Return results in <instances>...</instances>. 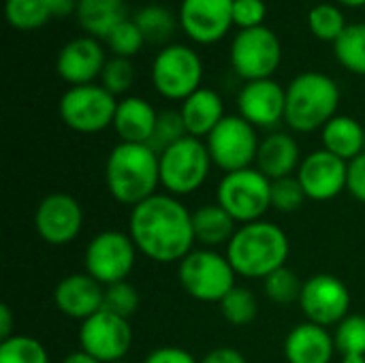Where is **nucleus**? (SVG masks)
I'll return each instance as SVG.
<instances>
[{
	"mask_svg": "<svg viewBox=\"0 0 365 363\" xmlns=\"http://www.w3.org/2000/svg\"><path fill=\"white\" fill-rule=\"evenodd\" d=\"M75 15L88 36L107 39L113 28L128 19V6L124 0H79Z\"/></svg>",
	"mask_w": 365,
	"mask_h": 363,
	"instance_id": "26",
	"label": "nucleus"
},
{
	"mask_svg": "<svg viewBox=\"0 0 365 363\" xmlns=\"http://www.w3.org/2000/svg\"><path fill=\"white\" fill-rule=\"evenodd\" d=\"M115 109L118 98L101 83L73 86L62 94L58 105L62 122L71 131L83 135H94L113 126Z\"/></svg>",
	"mask_w": 365,
	"mask_h": 363,
	"instance_id": "8",
	"label": "nucleus"
},
{
	"mask_svg": "<svg viewBox=\"0 0 365 363\" xmlns=\"http://www.w3.org/2000/svg\"><path fill=\"white\" fill-rule=\"evenodd\" d=\"M340 105L338 83L319 71L297 75L287 86L284 122L297 133H312L336 118Z\"/></svg>",
	"mask_w": 365,
	"mask_h": 363,
	"instance_id": "4",
	"label": "nucleus"
},
{
	"mask_svg": "<svg viewBox=\"0 0 365 363\" xmlns=\"http://www.w3.org/2000/svg\"><path fill=\"white\" fill-rule=\"evenodd\" d=\"M299 308L308 323L338 327L351 310L349 287L331 274H314L304 282Z\"/></svg>",
	"mask_w": 365,
	"mask_h": 363,
	"instance_id": "14",
	"label": "nucleus"
},
{
	"mask_svg": "<svg viewBox=\"0 0 365 363\" xmlns=\"http://www.w3.org/2000/svg\"><path fill=\"white\" fill-rule=\"evenodd\" d=\"M137 246L128 233L122 231H103L96 233L83 255L86 274L98 280L103 287L124 282L137 261Z\"/></svg>",
	"mask_w": 365,
	"mask_h": 363,
	"instance_id": "12",
	"label": "nucleus"
},
{
	"mask_svg": "<svg viewBox=\"0 0 365 363\" xmlns=\"http://www.w3.org/2000/svg\"><path fill=\"white\" fill-rule=\"evenodd\" d=\"M265 13L267 6L263 0H233V24L240 26V30L265 26Z\"/></svg>",
	"mask_w": 365,
	"mask_h": 363,
	"instance_id": "41",
	"label": "nucleus"
},
{
	"mask_svg": "<svg viewBox=\"0 0 365 363\" xmlns=\"http://www.w3.org/2000/svg\"><path fill=\"white\" fill-rule=\"evenodd\" d=\"M103 310H109L122 319H130L139 310V291L128 280L105 287Z\"/></svg>",
	"mask_w": 365,
	"mask_h": 363,
	"instance_id": "39",
	"label": "nucleus"
},
{
	"mask_svg": "<svg viewBox=\"0 0 365 363\" xmlns=\"http://www.w3.org/2000/svg\"><path fill=\"white\" fill-rule=\"evenodd\" d=\"M306 190L297 175L280 178L272 182V208L282 214H293L306 203Z\"/></svg>",
	"mask_w": 365,
	"mask_h": 363,
	"instance_id": "36",
	"label": "nucleus"
},
{
	"mask_svg": "<svg viewBox=\"0 0 365 363\" xmlns=\"http://www.w3.org/2000/svg\"><path fill=\"white\" fill-rule=\"evenodd\" d=\"M342 363H365V355H342Z\"/></svg>",
	"mask_w": 365,
	"mask_h": 363,
	"instance_id": "48",
	"label": "nucleus"
},
{
	"mask_svg": "<svg viewBox=\"0 0 365 363\" xmlns=\"http://www.w3.org/2000/svg\"><path fill=\"white\" fill-rule=\"evenodd\" d=\"M143 363H199L188 351L178 349V347H160L152 351Z\"/></svg>",
	"mask_w": 365,
	"mask_h": 363,
	"instance_id": "43",
	"label": "nucleus"
},
{
	"mask_svg": "<svg viewBox=\"0 0 365 363\" xmlns=\"http://www.w3.org/2000/svg\"><path fill=\"white\" fill-rule=\"evenodd\" d=\"M13 312H11V308L6 306V304H2L0 306V338L2 340H9L11 336H15L13 334Z\"/></svg>",
	"mask_w": 365,
	"mask_h": 363,
	"instance_id": "45",
	"label": "nucleus"
},
{
	"mask_svg": "<svg viewBox=\"0 0 365 363\" xmlns=\"http://www.w3.org/2000/svg\"><path fill=\"white\" fill-rule=\"evenodd\" d=\"M302 289H304V282L287 265L263 280V291H265L267 300L274 302V304H280V306H287V304H293V302L299 304Z\"/></svg>",
	"mask_w": 365,
	"mask_h": 363,
	"instance_id": "34",
	"label": "nucleus"
},
{
	"mask_svg": "<svg viewBox=\"0 0 365 363\" xmlns=\"http://www.w3.org/2000/svg\"><path fill=\"white\" fill-rule=\"evenodd\" d=\"M336 351V340L327 327L308 321L293 327L284 340V357L289 363H331Z\"/></svg>",
	"mask_w": 365,
	"mask_h": 363,
	"instance_id": "21",
	"label": "nucleus"
},
{
	"mask_svg": "<svg viewBox=\"0 0 365 363\" xmlns=\"http://www.w3.org/2000/svg\"><path fill=\"white\" fill-rule=\"evenodd\" d=\"M178 21L195 43H216L233 26V0H182Z\"/></svg>",
	"mask_w": 365,
	"mask_h": 363,
	"instance_id": "17",
	"label": "nucleus"
},
{
	"mask_svg": "<svg viewBox=\"0 0 365 363\" xmlns=\"http://www.w3.org/2000/svg\"><path fill=\"white\" fill-rule=\"evenodd\" d=\"M334 56L346 71L365 75V21L346 26L334 43Z\"/></svg>",
	"mask_w": 365,
	"mask_h": 363,
	"instance_id": "28",
	"label": "nucleus"
},
{
	"mask_svg": "<svg viewBox=\"0 0 365 363\" xmlns=\"http://www.w3.org/2000/svg\"><path fill=\"white\" fill-rule=\"evenodd\" d=\"M199 363H248L246 357L237 351V349H231V347H218L214 351H210L203 359Z\"/></svg>",
	"mask_w": 365,
	"mask_h": 363,
	"instance_id": "44",
	"label": "nucleus"
},
{
	"mask_svg": "<svg viewBox=\"0 0 365 363\" xmlns=\"http://www.w3.org/2000/svg\"><path fill=\"white\" fill-rule=\"evenodd\" d=\"M60 363H101L98 359H94V357H90L88 353H83V351H75V353H71V355H66L64 359Z\"/></svg>",
	"mask_w": 365,
	"mask_h": 363,
	"instance_id": "47",
	"label": "nucleus"
},
{
	"mask_svg": "<svg viewBox=\"0 0 365 363\" xmlns=\"http://www.w3.org/2000/svg\"><path fill=\"white\" fill-rule=\"evenodd\" d=\"M295 175L302 182L308 199H312V201H331L342 190H346L349 163L321 148V150L310 152L302 160Z\"/></svg>",
	"mask_w": 365,
	"mask_h": 363,
	"instance_id": "16",
	"label": "nucleus"
},
{
	"mask_svg": "<svg viewBox=\"0 0 365 363\" xmlns=\"http://www.w3.org/2000/svg\"><path fill=\"white\" fill-rule=\"evenodd\" d=\"M291 244L287 233L267 220L240 225L227 246V259L242 278L265 280L287 265Z\"/></svg>",
	"mask_w": 365,
	"mask_h": 363,
	"instance_id": "3",
	"label": "nucleus"
},
{
	"mask_svg": "<svg viewBox=\"0 0 365 363\" xmlns=\"http://www.w3.org/2000/svg\"><path fill=\"white\" fill-rule=\"evenodd\" d=\"M218 306H220V315L225 317V321L233 327H246L259 315L257 297L246 287H235Z\"/></svg>",
	"mask_w": 365,
	"mask_h": 363,
	"instance_id": "32",
	"label": "nucleus"
},
{
	"mask_svg": "<svg viewBox=\"0 0 365 363\" xmlns=\"http://www.w3.org/2000/svg\"><path fill=\"white\" fill-rule=\"evenodd\" d=\"M235 218L218 203L201 205L197 212H192V233L195 242L203 248L216 250L218 246H229L237 231Z\"/></svg>",
	"mask_w": 365,
	"mask_h": 363,
	"instance_id": "25",
	"label": "nucleus"
},
{
	"mask_svg": "<svg viewBox=\"0 0 365 363\" xmlns=\"http://www.w3.org/2000/svg\"><path fill=\"white\" fill-rule=\"evenodd\" d=\"M216 203L240 225L263 220L265 212L272 208V180L257 167L225 173L216 188Z\"/></svg>",
	"mask_w": 365,
	"mask_h": 363,
	"instance_id": "7",
	"label": "nucleus"
},
{
	"mask_svg": "<svg viewBox=\"0 0 365 363\" xmlns=\"http://www.w3.org/2000/svg\"><path fill=\"white\" fill-rule=\"evenodd\" d=\"M259 143L257 128L240 113L225 116V120L205 139L212 163L225 173L250 169L257 163Z\"/></svg>",
	"mask_w": 365,
	"mask_h": 363,
	"instance_id": "11",
	"label": "nucleus"
},
{
	"mask_svg": "<svg viewBox=\"0 0 365 363\" xmlns=\"http://www.w3.org/2000/svg\"><path fill=\"white\" fill-rule=\"evenodd\" d=\"M344 6H365V0H338Z\"/></svg>",
	"mask_w": 365,
	"mask_h": 363,
	"instance_id": "49",
	"label": "nucleus"
},
{
	"mask_svg": "<svg viewBox=\"0 0 365 363\" xmlns=\"http://www.w3.org/2000/svg\"><path fill=\"white\" fill-rule=\"evenodd\" d=\"M231 66L246 81L272 79L282 62V45L267 26L240 30L231 43Z\"/></svg>",
	"mask_w": 365,
	"mask_h": 363,
	"instance_id": "10",
	"label": "nucleus"
},
{
	"mask_svg": "<svg viewBox=\"0 0 365 363\" xmlns=\"http://www.w3.org/2000/svg\"><path fill=\"white\" fill-rule=\"evenodd\" d=\"M4 15L6 21L21 32L38 30L53 17L49 0H4Z\"/></svg>",
	"mask_w": 365,
	"mask_h": 363,
	"instance_id": "30",
	"label": "nucleus"
},
{
	"mask_svg": "<svg viewBox=\"0 0 365 363\" xmlns=\"http://www.w3.org/2000/svg\"><path fill=\"white\" fill-rule=\"evenodd\" d=\"M346 190L357 199L365 203V152L359 154L355 160L349 163V182Z\"/></svg>",
	"mask_w": 365,
	"mask_h": 363,
	"instance_id": "42",
	"label": "nucleus"
},
{
	"mask_svg": "<svg viewBox=\"0 0 365 363\" xmlns=\"http://www.w3.org/2000/svg\"><path fill=\"white\" fill-rule=\"evenodd\" d=\"M158 113L141 96H126L118 101L113 131L124 143H150L156 128Z\"/></svg>",
	"mask_w": 365,
	"mask_h": 363,
	"instance_id": "23",
	"label": "nucleus"
},
{
	"mask_svg": "<svg viewBox=\"0 0 365 363\" xmlns=\"http://www.w3.org/2000/svg\"><path fill=\"white\" fill-rule=\"evenodd\" d=\"M240 116L255 128H272L284 120L287 109V88L274 79L246 81L237 96Z\"/></svg>",
	"mask_w": 365,
	"mask_h": 363,
	"instance_id": "18",
	"label": "nucleus"
},
{
	"mask_svg": "<svg viewBox=\"0 0 365 363\" xmlns=\"http://www.w3.org/2000/svg\"><path fill=\"white\" fill-rule=\"evenodd\" d=\"M346 26L349 24H346V17H344L342 9L336 6V4L321 2V4H314L308 11V28L321 41L336 43L338 36L346 30Z\"/></svg>",
	"mask_w": 365,
	"mask_h": 363,
	"instance_id": "31",
	"label": "nucleus"
},
{
	"mask_svg": "<svg viewBox=\"0 0 365 363\" xmlns=\"http://www.w3.org/2000/svg\"><path fill=\"white\" fill-rule=\"evenodd\" d=\"M109 49L113 51V56H120V58H133L145 43L141 30L137 28L135 19H124L118 28L111 30V34L105 39Z\"/></svg>",
	"mask_w": 365,
	"mask_h": 363,
	"instance_id": "40",
	"label": "nucleus"
},
{
	"mask_svg": "<svg viewBox=\"0 0 365 363\" xmlns=\"http://www.w3.org/2000/svg\"><path fill=\"white\" fill-rule=\"evenodd\" d=\"M105 184L122 205H139L156 195L160 186V158L148 143L120 141L107 156Z\"/></svg>",
	"mask_w": 365,
	"mask_h": 363,
	"instance_id": "2",
	"label": "nucleus"
},
{
	"mask_svg": "<svg viewBox=\"0 0 365 363\" xmlns=\"http://www.w3.org/2000/svg\"><path fill=\"white\" fill-rule=\"evenodd\" d=\"M83 227V210L79 201L66 193L47 195L34 212V229L49 246L71 244Z\"/></svg>",
	"mask_w": 365,
	"mask_h": 363,
	"instance_id": "15",
	"label": "nucleus"
},
{
	"mask_svg": "<svg viewBox=\"0 0 365 363\" xmlns=\"http://www.w3.org/2000/svg\"><path fill=\"white\" fill-rule=\"evenodd\" d=\"M53 302L64 317L83 323L103 310L105 287L90 274H71L58 282Z\"/></svg>",
	"mask_w": 365,
	"mask_h": 363,
	"instance_id": "20",
	"label": "nucleus"
},
{
	"mask_svg": "<svg viewBox=\"0 0 365 363\" xmlns=\"http://www.w3.org/2000/svg\"><path fill=\"white\" fill-rule=\"evenodd\" d=\"M188 137V131H186V124L182 120V113L180 111H171V109H165L158 113V120H156V128H154V135L150 139V148L160 154L165 152L167 148H171L173 143H178L180 139Z\"/></svg>",
	"mask_w": 365,
	"mask_h": 363,
	"instance_id": "35",
	"label": "nucleus"
},
{
	"mask_svg": "<svg viewBox=\"0 0 365 363\" xmlns=\"http://www.w3.org/2000/svg\"><path fill=\"white\" fill-rule=\"evenodd\" d=\"M302 160L304 158H302L299 145L291 135L272 133L265 139H261L255 165L265 178L274 182V180L293 175L299 169Z\"/></svg>",
	"mask_w": 365,
	"mask_h": 363,
	"instance_id": "22",
	"label": "nucleus"
},
{
	"mask_svg": "<svg viewBox=\"0 0 365 363\" xmlns=\"http://www.w3.org/2000/svg\"><path fill=\"white\" fill-rule=\"evenodd\" d=\"M137 28L141 30L145 41L152 43H165L173 36L175 28H178V19L173 17V13L163 6V4H145L137 11V15L133 17Z\"/></svg>",
	"mask_w": 365,
	"mask_h": 363,
	"instance_id": "29",
	"label": "nucleus"
},
{
	"mask_svg": "<svg viewBox=\"0 0 365 363\" xmlns=\"http://www.w3.org/2000/svg\"><path fill=\"white\" fill-rule=\"evenodd\" d=\"M323 150L336 154L338 158L351 163L364 154L365 131L364 126L351 116H336L321 128Z\"/></svg>",
	"mask_w": 365,
	"mask_h": 363,
	"instance_id": "27",
	"label": "nucleus"
},
{
	"mask_svg": "<svg viewBox=\"0 0 365 363\" xmlns=\"http://www.w3.org/2000/svg\"><path fill=\"white\" fill-rule=\"evenodd\" d=\"M203 62L188 45H165L152 62V83L169 101H186L201 88Z\"/></svg>",
	"mask_w": 365,
	"mask_h": 363,
	"instance_id": "9",
	"label": "nucleus"
},
{
	"mask_svg": "<svg viewBox=\"0 0 365 363\" xmlns=\"http://www.w3.org/2000/svg\"><path fill=\"white\" fill-rule=\"evenodd\" d=\"M0 363H49V355L36 338L15 334L9 340H2Z\"/></svg>",
	"mask_w": 365,
	"mask_h": 363,
	"instance_id": "33",
	"label": "nucleus"
},
{
	"mask_svg": "<svg viewBox=\"0 0 365 363\" xmlns=\"http://www.w3.org/2000/svg\"><path fill=\"white\" fill-rule=\"evenodd\" d=\"M182 120L190 137L207 139L210 133L225 120V103L212 88H199L180 107Z\"/></svg>",
	"mask_w": 365,
	"mask_h": 363,
	"instance_id": "24",
	"label": "nucleus"
},
{
	"mask_svg": "<svg viewBox=\"0 0 365 363\" xmlns=\"http://www.w3.org/2000/svg\"><path fill=\"white\" fill-rule=\"evenodd\" d=\"M235 270L227 255L210 248L192 250L178 265V278L182 289L197 302L220 304L237 285Z\"/></svg>",
	"mask_w": 365,
	"mask_h": 363,
	"instance_id": "5",
	"label": "nucleus"
},
{
	"mask_svg": "<svg viewBox=\"0 0 365 363\" xmlns=\"http://www.w3.org/2000/svg\"><path fill=\"white\" fill-rule=\"evenodd\" d=\"M128 235L137 250L154 263H180L197 244L192 214L169 193H156L130 210Z\"/></svg>",
	"mask_w": 365,
	"mask_h": 363,
	"instance_id": "1",
	"label": "nucleus"
},
{
	"mask_svg": "<svg viewBox=\"0 0 365 363\" xmlns=\"http://www.w3.org/2000/svg\"><path fill=\"white\" fill-rule=\"evenodd\" d=\"M77 4L79 0H49L53 17H66L71 13H77Z\"/></svg>",
	"mask_w": 365,
	"mask_h": 363,
	"instance_id": "46",
	"label": "nucleus"
},
{
	"mask_svg": "<svg viewBox=\"0 0 365 363\" xmlns=\"http://www.w3.org/2000/svg\"><path fill=\"white\" fill-rule=\"evenodd\" d=\"M336 349L342 355H365V317L349 315L334 334Z\"/></svg>",
	"mask_w": 365,
	"mask_h": 363,
	"instance_id": "37",
	"label": "nucleus"
},
{
	"mask_svg": "<svg viewBox=\"0 0 365 363\" xmlns=\"http://www.w3.org/2000/svg\"><path fill=\"white\" fill-rule=\"evenodd\" d=\"M105 64L107 56L103 45L98 43V39L86 34L64 43L56 60V71L73 88L94 83V79L103 75Z\"/></svg>",
	"mask_w": 365,
	"mask_h": 363,
	"instance_id": "19",
	"label": "nucleus"
},
{
	"mask_svg": "<svg viewBox=\"0 0 365 363\" xmlns=\"http://www.w3.org/2000/svg\"><path fill=\"white\" fill-rule=\"evenodd\" d=\"M133 344V329L128 319L109 310H101L86 319L79 327V351L101 363L122 362Z\"/></svg>",
	"mask_w": 365,
	"mask_h": 363,
	"instance_id": "13",
	"label": "nucleus"
},
{
	"mask_svg": "<svg viewBox=\"0 0 365 363\" xmlns=\"http://www.w3.org/2000/svg\"><path fill=\"white\" fill-rule=\"evenodd\" d=\"M115 363H130V362H124V359H122V362H115Z\"/></svg>",
	"mask_w": 365,
	"mask_h": 363,
	"instance_id": "50",
	"label": "nucleus"
},
{
	"mask_svg": "<svg viewBox=\"0 0 365 363\" xmlns=\"http://www.w3.org/2000/svg\"><path fill=\"white\" fill-rule=\"evenodd\" d=\"M158 158L160 186L173 197H184L199 190L214 165L205 141L190 135L160 152Z\"/></svg>",
	"mask_w": 365,
	"mask_h": 363,
	"instance_id": "6",
	"label": "nucleus"
},
{
	"mask_svg": "<svg viewBox=\"0 0 365 363\" xmlns=\"http://www.w3.org/2000/svg\"><path fill=\"white\" fill-rule=\"evenodd\" d=\"M133 83H135V64L130 62V58H120V56L109 58L101 75V86L113 96H120L126 94L133 88Z\"/></svg>",
	"mask_w": 365,
	"mask_h": 363,
	"instance_id": "38",
	"label": "nucleus"
}]
</instances>
